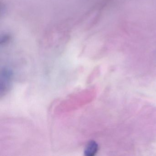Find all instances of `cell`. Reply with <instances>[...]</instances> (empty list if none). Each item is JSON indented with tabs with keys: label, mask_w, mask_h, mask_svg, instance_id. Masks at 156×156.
I'll use <instances>...</instances> for the list:
<instances>
[{
	"label": "cell",
	"mask_w": 156,
	"mask_h": 156,
	"mask_svg": "<svg viewBox=\"0 0 156 156\" xmlns=\"http://www.w3.org/2000/svg\"><path fill=\"white\" fill-rule=\"evenodd\" d=\"M12 73L9 69L4 68L1 73V97L4 95L9 90L12 83Z\"/></svg>",
	"instance_id": "cell-1"
},
{
	"label": "cell",
	"mask_w": 156,
	"mask_h": 156,
	"mask_svg": "<svg viewBox=\"0 0 156 156\" xmlns=\"http://www.w3.org/2000/svg\"><path fill=\"white\" fill-rule=\"evenodd\" d=\"M98 150V143L94 140H90L86 146L84 153L86 156H94L97 153Z\"/></svg>",
	"instance_id": "cell-2"
},
{
	"label": "cell",
	"mask_w": 156,
	"mask_h": 156,
	"mask_svg": "<svg viewBox=\"0 0 156 156\" xmlns=\"http://www.w3.org/2000/svg\"></svg>",
	"instance_id": "cell-3"
}]
</instances>
